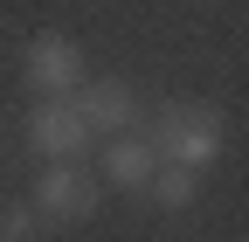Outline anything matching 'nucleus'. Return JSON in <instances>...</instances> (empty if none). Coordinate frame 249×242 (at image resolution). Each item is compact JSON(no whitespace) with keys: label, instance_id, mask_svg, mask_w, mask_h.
Segmentation results:
<instances>
[{"label":"nucleus","instance_id":"obj_7","mask_svg":"<svg viewBox=\"0 0 249 242\" xmlns=\"http://www.w3.org/2000/svg\"><path fill=\"white\" fill-rule=\"evenodd\" d=\"M145 194L166 207V215H180V207H194V194H201V173L194 166H173V159H160L152 166V180H145Z\"/></svg>","mask_w":249,"mask_h":242},{"label":"nucleus","instance_id":"obj_4","mask_svg":"<svg viewBox=\"0 0 249 242\" xmlns=\"http://www.w3.org/2000/svg\"><path fill=\"white\" fill-rule=\"evenodd\" d=\"M97 187H104V180L90 173L83 159H49V166L35 173V194H28V201H35L49 222L76 228V222H90V215H97Z\"/></svg>","mask_w":249,"mask_h":242},{"label":"nucleus","instance_id":"obj_8","mask_svg":"<svg viewBox=\"0 0 249 242\" xmlns=\"http://www.w3.org/2000/svg\"><path fill=\"white\" fill-rule=\"evenodd\" d=\"M42 228H49V215L35 201H0V242H42Z\"/></svg>","mask_w":249,"mask_h":242},{"label":"nucleus","instance_id":"obj_6","mask_svg":"<svg viewBox=\"0 0 249 242\" xmlns=\"http://www.w3.org/2000/svg\"><path fill=\"white\" fill-rule=\"evenodd\" d=\"M83 118H90V132H132L139 125V90L132 83H124V76H83V90H76V97H70Z\"/></svg>","mask_w":249,"mask_h":242},{"label":"nucleus","instance_id":"obj_1","mask_svg":"<svg viewBox=\"0 0 249 242\" xmlns=\"http://www.w3.org/2000/svg\"><path fill=\"white\" fill-rule=\"evenodd\" d=\"M145 138H152V153H160V159L208 173L214 159H222V145H229V125H222V111H214V104L173 97V104L152 111V132H145Z\"/></svg>","mask_w":249,"mask_h":242},{"label":"nucleus","instance_id":"obj_2","mask_svg":"<svg viewBox=\"0 0 249 242\" xmlns=\"http://www.w3.org/2000/svg\"><path fill=\"white\" fill-rule=\"evenodd\" d=\"M83 76H90L83 49H76L70 35H55V28H42V35L21 49V83H28V97H76Z\"/></svg>","mask_w":249,"mask_h":242},{"label":"nucleus","instance_id":"obj_5","mask_svg":"<svg viewBox=\"0 0 249 242\" xmlns=\"http://www.w3.org/2000/svg\"><path fill=\"white\" fill-rule=\"evenodd\" d=\"M152 166H160V153H152V138H145V132H104V145H97V180H104V187L145 194Z\"/></svg>","mask_w":249,"mask_h":242},{"label":"nucleus","instance_id":"obj_3","mask_svg":"<svg viewBox=\"0 0 249 242\" xmlns=\"http://www.w3.org/2000/svg\"><path fill=\"white\" fill-rule=\"evenodd\" d=\"M28 153L35 159H90L97 132H90V118L70 97H35V111H28Z\"/></svg>","mask_w":249,"mask_h":242}]
</instances>
